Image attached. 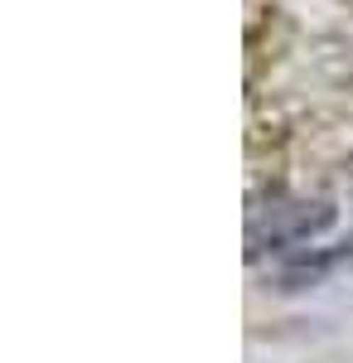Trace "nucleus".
<instances>
[{
    "label": "nucleus",
    "instance_id": "obj_1",
    "mask_svg": "<svg viewBox=\"0 0 353 363\" xmlns=\"http://www.w3.org/2000/svg\"><path fill=\"white\" fill-rule=\"evenodd\" d=\"M325 228H334V203L329 199H296V194H271L267 203L257 199L247 208V252H286L300 247L310 238H320Z\"/></svg>",
    "mask_w": 353,
    "mask_h": 363
}]
</instances>
